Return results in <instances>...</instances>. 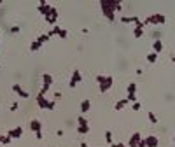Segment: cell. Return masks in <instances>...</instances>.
<instances>
[{"label": "cell", "instance_id": "1", "mask_svg": "<svg viewBox=\"0 0 175 147\" xmlns=\"http://www.w3.org/2000/svg\"><path fill=\"white\" fill-rule=\"evenodd\" d=\"M37 105L40 107V109H44V110H54L56 109V103L54 100H47L46 98V95H40V93H37Z\"/></svg>", "mask_w": 175, "mask_h": 147}, {"label": "cell", "instance_id": "2", "mask_svg": "<svg viewBox=\"0 0 175 147\" xmlns=\"http://www.w3.org/2000/svg\"><path fill=\"white\" fill-rule=\"evenodd\" d=\"M165 23H166L165 14H151L144 19V25H165Z\"/></svg>", "mask_w": 175, "mask_h": 147}, {"label": "cell", "instance_id": "3", "mask_svg": "<svg viewBox=\"0 0 175 147\" xmlns=\"http://www.w3.org/2000/svg\"><path fill=\"white\" fill-rule=\"evenodd\" d=\"M44 19H46V23L47 25H58V19H60V11L56 9V7H51V11H49L47 16H44Z\"/></svg>", "mask_w": 175, "mask_h": 147}, {"label": "cell", "instance_id": "4", "mask_svg": "<svg viewBox=\"0 0 175 147\" xmlns=\"http://www.w3.org/2000/svg\"><path fill=\"white\" fill-rule=\"evenodd\" d=\"M53 81H54V79H53V75H51V74H44V75H42V88H40V91H39V93H40V95H46V93L51 89Z\"/></svg>", "mask_w": 175, "mask_h": 147}, {"label": "cell", "instance_id": "5", "mask_svg": "<svg viewBox=\"0 0 175 147\" xmlns=\"http://www.w3.org/2000/svg\"><path fill=\"white\" fill-rule=\"evenodd\" d=\"M98 86H100V93H102V95H103V93H107V91H109L112 86H114V77L105 75V79H103L100 84H98Z\"/></svg>", "mask_w": 175, "mask_h": 147}, {"label": "cell", "instance_id": "6", "mask_svg": "<svg viewBox=\"0 0 175 147\" xmlns=\"http://www.w3.org/2000/svg\"><path fill=\"white\" fill-rule=\"evenodd\" d=\"M81 81H82V74H81V70H77V68H75V70H74V74H72V79H70L68 86L72 88V89H74L77 84L81 82Z\"/></svg>", "mask_w": 175, "mask_h": 147}, {"label": "cell", "instance_id": "7", "mask_svg": "<svg viewBox=\"0 0 175 147\" xmlns=\"http://www.w3.org/2000/svg\"><path fill=\"white\" fill-rule=\"evenodd\" d=\"M144 140H145V145L147 147H158V145H159L158 135H147V137H144Z\"/></svg>", "mask_w": 175, "mask_h": 147}, {"label": "cell", "instance_id": "8", "mask_svg": "<svg viewBox=\"0 0 175 147\" xmlns=\"http://www.w3.org/2000/svg\"><path fill=\"white\" fill-rule=\"evenodd\" d=\"M142 138H144V137H142V133L135 131V133L131 135V137H130V142H128V147H137V145H138V142H140Z\"/></svg>", "mask_w": 175, "mask_h": 147}, {"label": "cell", "instance_id": "9", "mask_svg": "<svg viewBox=\"0 0 175 147\" xmlns=\"http://www.w3.org/2000/svg\"><path fill=\"white\" fill-rule=\"evenodd\" d=\"M7 135H9L12 140L21 138V135H23V128H21V126H16V128H12V130H9V131H7Z\"/></svg>", "mask_w": 175, "mask_h": 147}, {"label": "cell", "instance_id": "10", "mask_svg": "<svg viewBox=\"0 0 175 147\" xmlns=\"http://www.w3.org/2000/svg\"><path fill=\"white\" fill-rule=\"evenodd\" d=\"M12 91L14 93H18V96H21V98H30V93L23 89L19 84H12Z\"/></svg>", "mask_w": 175, "mask_h": 147}, {"label": "cell", "instance_id": "11", "mask_svg": "<svg viewBox=\"0 0 175 147\" xmlns=\"http://www.w3.org/2000/svg\"><path fill=\"white\" fill-rule=\"evenodd\" d=\"M30 130H32L33 133L42 131V123L39 121V119H32V121H30Z\"/></svg>", "mask_w": 175, "mask_h": 147}, {"label": "cell", "instance_id": "12", "mask_svg": "<svg viewBox=\"0 0 175 147\" xmlns=\"http://www.w3.org/2000/svg\"><path fill=\"white\" fill-rule=\"evenodd\" d=\"M140 18L138 16H130V18H128V16H123V18H121V23H126V25H130V23H135V25H137V23H140Z\"/></svg>", "mask_w": 175, "mask_h": 147}, {"label": "cell", "instance_id": "13", "mask_svg": "<svg viewBox=\"0 0 175 147\" xmlns=\"http://www.w3.org/2000/svg\"><path fill=\"white\" fill-rule=\"evenodd\" d=\"M128 105H130V102H128L126 98H123V100H119V102H116V105H114V109H116V110H123V109H124V107H128Z\"/></svg>", "mask_w": 175, "mask_h": 147}, {"label": "cell", "instance_id": "14", "mask_svg": "<svg viewBox=\"0 0 175 147\" xmlns=\"http://www.w3.org/2000/svg\"><path fill=\"white\" fill-rule=\"evenodd\" d=\"M152 49H154V53H158V54L163 51V42H161V39H156V40L152 42Z\"/></svg>", "mask_w": 175, "mask_h": 147}, {"label": "cell", "instance_id": "15", "mask_svg": "<svg viewBox=\"0 0 175 147\" xmlns=\"http://www.w3.org/2000/svg\"><path fill=\"white\" fill-rule=\"evenodd\" d=\"M89 109H91V102H89V100H82V102H81V114L84 116Z\"/></svg>", "mask_w": 175, "mask_h": 147}, {"label": "cell", "instance_id": "16", "mask_svg": "<svg viewBox=\"0 0 175 147\" xmlns=\"http://www.w3.org/2000/svg\"><path fill=\"white\" fill-rule=\"evenodd\" d=\"M145 60L151 63V65H154V63L158 61V53H154V51H152V53H149V54L145 56Z\"/></svg>", "mask_w": 175, "mask_h": 147}, {"label": "cell", "instance_id": "17", "mask_svg": "<svg viewBox=\"0 0 175 147\" xmlns=\"http://www.w3.org/2000/svg\"><path fill=\"white\" fill-rule=\"evenodd\" d=\"M60 30H61V26H60V25H54V26L47 32V35H49V37H56V35L60 33Z\"/></svg>", "mask_w": 175, "mask_h": 147}, {"label": "cell", "instance_id": "18", "mask_svg": "<svg viewBox=\"0 0 175 147\" xmlns=\"http://www.w3.org/2000/svg\"><path fill=\"white\" fill-rule=\"evenodd\" d=\"M40 47H42V44H40V42H37V40H33L32 44H30V51H32V53L40 51Z\"/></svg>", "mask_w": 175, "mask_h": 147}, {"label": "cell", "instance_id": "19", "mask_svg": "<svg viewBox=\"0 0 175 147\" xmlns=\"http://www.w3.org/2000/svg\"><path fill=\"white\" fill-rule=\"evenodd\" d=\"M11 142H12V138H11L9 135H0V144H2V145H9Z\"/></svg>", "mask_w": 175, "mask_h": 147}, {"label": "cell", "instance_id": "20", "mask_svg": "<svg viewBox=\"0 0 175 147\" xmlns=\"http://www.w3.org/2000/svg\"><path fill=\"white\" fill-rule=\"evenodd\" d=\"M105 142H107L109 145H112V144H114V137H112L110 130H107V131H105Z\"/></svg>", "mask_w": 175, "mask_h": 147}, {"label": "cell", "instance_id": "21", "mask_svg": "<svg viewBox=\"0 0 175 147\" xmlns=\"http://www.w3.org/2000/svg\"><path fill=\"white\" fill-rule=\"evenodd\" d=\"M133 37L135 39H142L144 37V28H133Z\"/></svg>", "mask_w": 175, "mask_h": 147}, {"label": "cell", "instance_id": "22", "mask_svg": "<svg viewBox=\"0 0 175 147\" xmlns=\"http://www.w3.org/2000/svg\"><path fill=\"white\" fill-rule=\"evenodd\" d=\"M77 133H79V135H88V133H89V124L88 126H77Z\"/></svg>", "mask_w": 175, "mask_h": 147}, {"label": "cell", "instance_id": "23", "mask_svg": "<svg viewBox=\"0 0 175 147\" xmlns=\"http://www.w3.org/2000/svg\"><path fill=\"white\" fill-rule=\"evenodd\" d=\"M49 39H51V37H49L47 33H42V35H39V37H37V42H40L42 46H44V44L49 40Z\"/></svg>", "mask_w": 175, "mask_h": 147}, {"label": "cell", "instance_id": "24", "mask_svg": "<svg viewBox=\"0 0 175 147\" xmlns=\"http://www.w3.org/2000/svg\"><path fill=\"white\" fill-rule=\"evenodd\" d=\"M147 117H149V121H151V123H152V124H158V116H156V114H154V112H147Z\"/></svg>", "mask_w": 175, "mask_h": 147}, {"label": "cell", "instance_id": "25", "mask_svg": "<svg viewBox=\"0 0 175 147\" xmlns=\"http://www.w3.org/2000/svg\"><path fill=\"white\" fill-rule=\"evenodd\" d=\"M137 93V82H130L128 84V95H135Z\"/></svg>", "mask_w": 175, "mask_h": 147}, {"label": "cell", "instance_id": "26", "mask_svg": "<svg viewBox=\"0 0 175 147\" xmlns=\"http://www.w3.org/2000/svg\"><path fill=\"white\" fill-rule=\"evenodd\" d=\"M77 126H88V119L84 117V116H79V119H77Z\"/></svg>", "mask_w": 175, "mask_h": 147}, {"label": "cell", "instance_id": "27", "mask_svg": "<svg viewBox=\"0 0 175 147\" xmlns=\"http://www.w3.org/2000/svg\"><path fill=\"white\" fill-rule=\"evenodd\" d=\"M58 37H60V39H67V37H68V30L61 28V30H60V33H58Z\"/></svg>", "mask_w": 175, "mask_h": 147}, {"label": "cell", "instance_id": "28", "mask_svg": "<svg viewBox=\"0 0 175 147\" xmlns=\"http://www.w3.org/2000/svg\"><path fill=\"white\" fill-rule=\"evenodd\" d=\"M131 109H133V110H135V112H138L140 109H142V105H140L138 102H135V103H131Z\"/></svg>", "mask_w": 175, "mask_h": 147}, {"label": "cell", "instance_id": "29", "mask_svg": "<svg viewBox=\"0 0 175 147\" xmlns=\"http://www.w3.org/2000/svg\"><path fill=\"white\" fill-rule=\"evenodd\" d=\"M18 109H19V105H18V102H12V103H11V112H16Z\"/></svg>", "mask_w": 175, "mask_h": 147}, {"label": "cell", "instance_id": "30", "mask_svg": "<svg viewBox=\"0 0 175 147\" xmlns=\"http://www.w3.org/2000/svg\"><path fill=\"white\" fill-rule=\"evenodd\" d=\"M103 79H105V75H102V74H98V75H96V77H95V81H96V82H98V84L102 82V81H103Z\"/></svg>", "mask_w": 175, "mask_h": 147}, {"label": "cell", "instance_id": "31", "mask_svg": "<svg viewBox=\"0 0 175 147\" xmlns=\"http://www.w3.org/2000/svg\"><path fill=\"white\" fill-rule=\"evenodd\" d=\"M11 33H19V26H12L11 28Z\"/></svg>", "mask_w": 175, "mask_h": 147}, {"label": "cell", "instance_id": "32", "mask_svg": "<svg viewBox=\"0 0 175 147\" xmlns=\"http://www.w3.org/2000/svg\"><path fill=\"white\" fill-rule=\"evenodd\" d=\"M42 137H44V135H42V131H37V133H35V138H37V140H42Z\"/></svg>", "mask_w": 175, "mask_h": 147}, {"label": "cell", "instance_id": "33", "mask_svg": "<svg viewBox=\"0 0 175 147\" xmlns=\"http://www.w3.org/2000/svg\"><path fill=\"white\" fill-rule=\"evenodd\" d=\"M137 147H147V145H145V140L142 138V140L138 142V145H137Z\"/></svg>", "mask_w": 175, "mask_h": 147}, {"label": "cell", "instance_id": "34", "mask_svg": "<svg viewBox=\"0 0 175 147\" xmlns=\"http://www.w3.org/2000/svg\"><path fill=\"white\" fill-rule=\"evenodd\" d=\"M110 147H128V145H126V144H112Z\"/></svg>", "mask_w": 175, "mask_h": 147}, {"label": "cell", "instance_id": "35", "mask_svg": "<svg viewBox=\"0 0 175 147\" xmlns=\"http://www.w3.org/2000/svg\"><path fill=\"white\" fill-rule=\"evenodd\" d=\"M56 135H58V137H63V135H65V131H63V130H58V131H56Z\"/></svg>", "mask_w": 175, "mask_h": 147}, {"label": "cell", "instance_id": "36", "mask_svg": "<svg viewBox=\"0 0 175 147\" xmlns=\"http://www.w3.org/2000/svg\"><path fill=\"white\" fill-rule=\"evenodd\" d=\"M79 147H88V144H86V142H81V145Z\"/></svg>", "mask_w": 175, "mask_h": 147}, {"label": "cell", "instance_id": "37", "mask_svg": "<svg viewBox=\"0 0 175 147\" xmlns=\"http://www.w3.org/2000/svg\"><path fill=\"white\" fill-rule=\"evenodd\" d=\"M173 142H175V135H173Z\"/></svg>", "mask_w": 175, "mask_h": 147}, {"label": "cell", "instance_id": "38", "mask_svg": "<svg viewBox=\"0 0 175 147\" xmlns=\"http://www.w3.org/2000/svg\"><path fill=\"white\" fill-rule=\"evenodd\" d=\"M0 68H2V65H0Z\"/></svg>", "mask_w": 175, "mask_h": 147}, {"label": "cell", "instance_id": "39", "mask_svg": "<svg viewBox=\"0 0 175 147\" xmlns=\"http://www.w3.org/2000/svg\"><path fill=\"white\" fill-rule=\"evenodd\" d=\"M0 145H2V144H0Z\"/></svg>", "mask_w": 175, "mask_h": 147}, {"label": "cell", "instance_id": "40", "mask_svg": "<svg viewBox=\"0 0 175 147\" xmlns=\"http://www.w3.org/2000/svg\"><path fill=\"white\" fill-rule=\"evenodd\" d=\"M0 33H2V32H0Z\"/></svg>", "mask_w": 175, "mask_h": 147}]
</instances>
